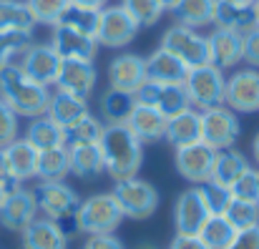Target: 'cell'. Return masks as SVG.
Listing matches in <instances>:
<instances>
[{
  "instance_id": "6da1fadb",
  "label": "cell",
  "mask_w": 259,
  "mask_h": 249,
  "mask_svg": "<svg viewBox=\"0 0 259 249\" xmlns=\"http://www.w3.org/2000/svg\"><path fill=\"white\" fill-rule=\"evenodd\" d=\"M98 144L103 154V171H108L113 181L139 174L144 164V144L131 134L126 123H106Z\"/></svg>"
},
{
  "instance_id": "7a4b0ae2",
  "label": "cell",
  "mask_w": 259,
  "mask_h": 249,
  "mask_svg": "<svg viewBox=\"0 0 259 249\" xmlns=\"http://www.w3.org/2000/svg\"><path fill=\"white\" fill-rule=\"evenodd\" d=\"M0 98L25 118L43 116L51 103V91L48 86H40L33 78H28L18 63H8L0 71Z\"/></svg>"
},
{
  "instance_id": "3957f363",
  "label": "cell",
  "mask_w": 259,
  "mask_h": 249,
  "mask_svg": "<svg viewBox=\"0 0 259 249\" xmlns=\"http://www.w3.org/2000/svg\"><path fill=\"white\" fill-rule=\"evenodd\" d=\"M123 212L113 194H93L78 206V227L83 234H113L123 222Z\"/></svg>"
},
{
  "instance_id": "277c9868",
  "label": "cell",
  "mask_w": 259,
  "mask_h": 249,
  "mask_svg": "<svg viewBox=\"0 0 259 249\" xmlns=\"http://www.w3.org/2000/svg\"><path fill=\"white\" fill-rule=\"evenodd\" d=\"M111 194L116 196L123 217L136 219V222L149 219L159 206V191L154 189V184H149L146 179H139V176L118 179Z\"/></svg>"
},
{
  "instance_id": "5b68a950",
  "label": "cell",
  "mask_w": 259,
  "mask_h": 249,
  "mask_svg": "<svg viewBox=\"0 0 259 249\" xmlns=\"http://www.w3.org/2000/svg\"><path fill=\"white\" fill-rule=\"evenodd\" d=\"M184 88L189 93L191 108L206 111V108H214V106L224 103L227 78H224L222 68H217L214 63H206V66H199V68H189Z\"/></svg>"
},
{
  "instance_id": "8992f818",
  "label": "cell",
  "mask_w": 259,
  "mask_h": 249,
  "mask_svg": "<svg viewBox=\"0 0 259 249\" xmlns=\"http://www.w3.org/2000/svg\"><path fill=\"white\" fill-rule=\"evenodd\" d=\"M161 48L169 51L171 56H176L186 68H199V66L211 63L209 61V40L201 33H196L194 28H186V25H179V23L164 33Z\"/></svg>"
},
{
  "instance_id": "52a82bcc",
  "label": "cell",
  "mask_w": 259,
  "mask_h": 249,
  "mask_svg": "<svg viewBox=\"0 0 259 249\" xmlns=\"http://www.w3.org/2000/svg\"><path fill=\"white\" fill-rule=\"evenodd\" d=\"M134 96H136V103L151 106L166 118H174L181 111L191 108V101H189V93H186L184 83H156L146 78L136 88Z\"/></svg>"
},
{
  "instance_id": "ba28073f",
  "label": "cell",
  "mask_w": 259,
  "mask_h": 249,
  "mask_svg": "<svg viewBox=\"0 0 259 249\" xmlns=\"http://www.w3.org/2000/svg\"><path fill=\"white\" fill-rule=\"evenodd\" d=\"M242 134L239 118L229 106H214L201 111V141L209 144L211 149H232Z\"/></svg>"
},
{
  "instance_id": "9c48e42d",
  "label": "cell",
  "mask_w": 259,
  "mask_h": 249,
  "mask_svg": "<svg viewBox=\"0 0 259 249\" xmlns=\"http://www.w3.org/2000/svg\"><path fill=\"white\" fill-rule=\"evenodd\" d=\"M139 33V23L123 10V5L101 8V20L96 30V43L106 48H126Z\"/></svg>"
},
{
  "instance_id": "30bf717a",
  "label": "cell",
  "mask_w": 259,
  "mask_h": 249,
  "mask_svg": "<svg viewBox=\"0 0 259 249\" xmlns=\"http://www.w3.org/2000/svg\"><path fill=\"white\" fill-rule=\"evenodd\" d=\"M33 196H35L38 212L53 222H58L68 214H76L81 206L78 194L66 181H40L33 189Z\"/></svg>"
},
{
  "instance_id": "8fae6325",
  "label": "cell",
  "mask_w": 259,
  "mask_h": 249,
  "mask_svg": "<svg viewBox=\"0 0 259 249\" xmlns=\"http://www.w3.org/2000/svg\"><path fill=\"white\" fill-rule=\"evenodd\" d=\"M61 56L51 48V46H43V43H30L23 53H20V71L33 78L40 86H56L58 78V71H61Z\"/></svg>"
},
{
  "instance_id": "7c38bea8",
  "label": "cell",
  "mask_w": 259,
  "mask_h": 249,
  "mask_svg": "<svg viewBox=\"0 0 259 249\" xmlns=\"http://www.w3.org/2000/svg\"><path fill=\"white\" fill-rule=\"evenodd\" d=\"M224 106H229L234 113H254V111H259V71L257 68L237 71L232 78H227Z\"/></svg>"
},
{
  "instance_id": "4fadbf2b",
  "label": "cell",
  "mask_w": 259,
  "mask_h": 249,
  "mask_svg": "<svg viewBox=\"0 0 259 249\" xmlns=\"http://www.w3.org/2000/svg\"><path fill=\"white\" fill-rule=\"evenodd\" d=\"M214 159H217V149H211L204 141L189 144L176 149V171L191 181V184H204L211 179V169H214Z\"/></svg>"
},
{
  "instance_id": "5bb4252c",
  "label": "cell",
  "mask_w": 259,
  "mask_h": 249,
  "mask_svg": "<svg viewBox=\"0 0 259 249\" xmlns=\"http://www.w3.org/2000/svg\"><path fill=\"white\" fill-rule=\"evenodd\" d=\"M209 209L204 204V196L199 191V186L181 191V196L174 204V224H176V234H199V229L204 227V222L209 219Z\"/></svg>"
},
{
  "instance_id": "9a60e30c",
  "label": "cell",
  "mask_w": 259,
  "mask_h": 249,
  "mask_svg": "<svg viewBox=\"0 0 259 249\" xmlns=\"http://www.w3.org/2000/svg\"><path fill=\"white\" fill-rule=\"evenodd\" d=\"M38 217V204L30 189H13L0 206V224L8 232H23Z\"/></svg>"
},
{
  "instance_id": "2e32d148",
  "label": "cell",
  "mask_w": 259,
  "mask_h": 249,
  "mask_svg": "<svg viewBox=\"0 0 259 249\" xmlns=\"http://www.w3.org/2000/svg\"><path fill=\"white\" fill-rule=\"evenodd\" d=\"M51 48L61 56V61H93L98 43H96L93 35L71 30L66 25H53Z\"/></svg>"
},
{
  "instance_id": "e0dca14e",
  "label": "cell",
  "mask_w": 259,
  "mask_h": 249,
  "mask_svg": "<svg viewBox=\"0 0 259 249\" xmlns=\"http://www.w3.org/2000/svg\"><path fill=\"white\" fill-rule=\"evenodd\" d=\"M96 81H98V76H96L93 61H63L58 78H56V88L88 101L91 91L96 88Z\"/></svg>"
},
{
  "instance_id": "ac0fdd59",
  "label": "cell",
  "mask_w": 259,
  "mask_h": 249,
  "mask_svg": "<svg viewBox=\"0 0 259 249\" xmlns=\"http://www.w3.org/2000/svg\"><path fill=\"white\" fill-rule=\"evenodd\" d=\"M211 25L244 35L252 28H257V10H254L252 3L214 0V20H211Z\"/></svg>"
},
{
  "instance_id": "d6986e66",
  "label": "cell",
  "mask_w": 259,
  "mask_h": 249,
  "mask_svg": "<svg viewBox=\"0 0 259 249\" xmlns=\"http://www.w3.org/2000/svg\"><path fill=\"white\" fill-rule=\"evenodd\" d=\"M146 81V58L136 53H121L108 63V83L111 88L136 93V88Z\"/></svg>"
},
{
  "instance_id": "ffe728a7",
  "label": "cell",
  "mask_w": 259,
  "mask_h": 249,
  "mask_svg": "<svg viewBox=\"0 0 259 249\" xmlns=\"http://www.w3.org/2000/svg\"><path fill=\"white\" fill-rule=\"evenodd\" d=\"M166 116H161L156 108L151 106H144V103H136L126 126L131 129V134L141 141V144H156L164 139L166 134Z\"/></svg>"
},
{
  "instance_id": "44dd1931",
  "label": "cell",
  "mask_w": 259,
  "mask_h": 249,
  "mask_svg": "<svg viewBox=\"0 0 259 249\" xmlns=\"http://www.w3.org/2000/svg\"><path fill=\"white\" fill-rule=\"evenodd\" d=\"M23 249H68V237L48 217H35L23 232Z\"/></svg>"
},
{
  "instance_id": "7402d4cb",
  "label": "cell",
  "mask_w": 259,
  "mask_h": 249,
  "mask_svg": "<svg viewBox=\"0 0 259 249\" xmlns=\"http://www.w3.org/2000/svg\"><path fill=\"white\" fill-rule=\"evenodd\" d=\"M206 40H209V61L217 68L227 71L242 61V35L239 33L217 28L211 35H206Z\"/></svg>"
},
{
  "instance_id": "603a6c76",
  "label": "cell",
  "mask_w": 259,
  "mask_h": 249,
  "mask_svg": "<svg viewBox=\"0 0 259 249\" xmlns=\"http://www.w3.org/2000/svg\"><path fill=\"white\" fill-rule=\"evenodd\" d=\"M164 139L171 144L174 149H181V146H189V144L201 141V111L186 108L179 116L169 118L166 121Z\"/></svg>"
},
{
  "instance_id": "cb8c5ba5",
  "label": "cell",
  "mask_w": 259,
  "mask_h": 249,
  "mask_svg": "<svg viewBox=\"0 0 259 249\" xmlns=\"http://www.w3.org/2000/svg\"><path fill=\"white\" fill-rule=\"evenodd\" d=\"M189 68L161 46L146 58V78L156 83H184Z\"/></svg>"
},
{
  "instance_id": "d4e9b609",
  "label": "cell",
  "mask_w": 259,
  "mask_h": 249,
  "mask_svg": "<svg viewBox=\"0 0 259 249\" xmlns=\"http://www.w3.org/2000/svg\"><path fill=\"white\" fill-rule=\"evenodd\" d=\"M3 151H5V159H8L10 174H13L15 181L23 184V181L35 176V171H38V149L33 144H28L25 139H15Z\"/></svg>"
},
{
  "instance_id": "484cf974",
  "label": "cell",
  "mask_w": 259,
  "mask_h": 249,
  "mask_svg": "<svg viewBox=\"0 0 259 249\" xmlns=\"http://www.w3.org/2000/svg\"><path fill=\"white\" fill-rule=\"evenodd\" d=\"M58 126L68 129L73 126L76 121H81L83 116H88V101L86 98H76L71 93H63L56 88V93H51V103H48V111H46Z\"/></svg>"
},
{
  "instance_id": "4316f807",
  "label": "cell",
  "mask_w": 259,
  "mask_h": 249,
  "mask_svg": "<svg viewBox=\"0 0 259 249\" xmlns=\"http://www.w3.org/2000/svg\"><path fill=\"white\" fill-rule=\"evenodd\" d=\"M25 141L33 144L38 151L53 149V146H66V129L58 126L48 113L30 118V126L25 129Z\"/></svg>"
},
{
  "instance_id": "83f0119b",
  "label": "cell",
  "mask_w": 259,
  "mask_h": 249,
  "mask_svg": "<svg viewBox=\"0 0 259 249\" xmlns=\"http://www.w3.org/2000/svg\"><path fill=\"white\" fill-rule=\"evenodd\" d=\"M68 159H71V174H76L78 179H96L103 171L101 144H71Z\"/></svg>"
},
{
  "instance_id": "f1b7e54d",
  "label": "cell",
  "mask_w": 259,
  "mask_h": 249,
  "mask_svg": "<svg viewBox=\"0 0 259 249\" xmlns=\"http://www.w3.org/2000/svg\"><path fill=\"white\" fill-rule=\"evenodd\" d=\"M249 169V161L242 151H237L234 146L232 149H222L217 151V159H214V169H211V179L209 181H217L222 186H232L244 171Z\"/></svg>"
},
{
  "instance_id": "f546056e",
  "label": "cell",
  "mask_w": 259,
  "mask_h": 249,
  "mask_svg": "<svg viewBox=\"0 0 259 249\" xmlns=\"http://www.w3.org/2000/svg\"><path fill=\"white\" fill-rule=\"evenodd\" d=\"M134 106H136V96L134 93L118 91V88H108L101 96L98 111H101V118L106 123H126L131 111H134Z\"/></svg>"
},
{
  "instance_id": "4dcf8cb0",
  "label": "cell",
  "mask_w": 259,
  "mask_h": 249,
  "mask_svg": "<svg viewBox=\"0 0 259 249\" xmlns=\"http://www.w3.org/2000/svg\"><path fill=\"white\" fill-rule=\"evenodd\" d=\"M98 20H101V8H91V5H81V3L68 0V5L63 8L56 25H66L71 30H78V33H86V35L96 38Z\"/></svg>"
},
{
  "instance_id": "1f68e13d",
  "label": "cell",
  "mask_w": 259,
  "mask_h": 249,
  "mask_svg": "<svg viewBox=\"0 0 259 249\" xmlns=\"http://www.w3.org/2000/svg\"><path fill=\"white\" fill-rule=\"evenodd\" d=\"M171 13L179 25L199 30L204 25H211V20H214V0H179L171 8Z\"/></svg>"
},
{
  "instance_id": "d6a6232c",
  "label": "cell",
  "mask_w": 259,
  "mask_h": 249,
  "mask_svg": "<svg viewBox=\"0 0 259 249\" xmlns=\"http://www.w3.org/2000/svg\"><path fill=\"white\" fill-rule=\"evenodd\" d=\"M71 174V159L68 146H53L38 151V171L35 176L40 181H63Z\"/></svg>"
},
{
  "instance_id": "836d02e7",
  "label": "cell",
  "mask_w": 259,
  "mask_h": 249,
  "mask_svg": "<svg viewBox=\"0 0 259 249\" xmlns=\"http://www.w3.org/2000/svg\"><path fill=\"white\" fill-rule=\"evenodd\" d=\"M234 237H237V229L229 224L224 214H211L199 229V239L209 249H227Z\"/></svg>"
},
{
  "instance_id": "e575fe53",
  "label": "cell",
  "mask_w": 259,
  "mask_h": 249,
  "mask_svg": "<svg viewBox=\"0 0 259 249\" xmlns=\"http://www.w3.org/2000/svg\"><path fill=\"white\" fill-rule=\"evenodd\" d=\"M33 25L25 0H0V30H33Z\"/></svg>"
},
{
  "instance_id": "d590c367",
  "label": "cell",
  "mask_w": 259,
  "mask_h": 249,
  "mask_svg": "<svg viewBox=\"0 0 259 249\" xmlns=\"http://www.w3.org/2000/svg\"><path fill=\"white\" fill-rule=\"evenodd\" d=\"M103 121L96 118V116H83L81 121H76L73 126L66 129V146L71 144H98L101 136H103Z\"/></svg>"
},
{
  "instance_id": "8d00e7d4",
  "label": "cell",
  "mask_w": 259,
  "mask_h": 249,
  "mask_svg": "<svg viewBox=\"0 0 259 249\" xmlns=\"http://www.w3.org/2000/svg\"><path fill=\"white\" fill-rule=\"evenodd\" d=\"M224 217L229 219V224L242 232V229H252L259 224V201H244V199H232Z\"/></svg>"
},
{
  "instance_id": "74e56055",
  "label": "cell",
  "mask_w": 259,
  "mask_h": 249,
  "mask_svg": "<svg viewBox=\"0 0 259 249\" xmlns=\"http://www.w3.org/2000/svg\"><path fill=\"white\" fill-rule=\"evenodd\" d=\"M33 43L30 30H0V71Z\"/></svg>"
},
{
  "instance_id": "f35d334b",
  "label": "cell",
  "mask_w": 259,
  "mask_h": 249,
  "mask_svg": "<svg viewBox=\"0 0 259 249\" xmlns=\"http://www.w3.org/2000/svg\"><path fill=\"white\" fill-rule=\"evenodd\" d=\"M123 10L139 23V28L156 25L164 15V5L159 0H121Z\"/></svg>"
},
{
  "instance_id": "ab89813d",
  "label": "cell",
  "mask_w": 259,
  "mask_h": 249,
  "mask_svg": "<svg viewBox=\"0 0 259 249\" xmlns=\"http://www.w3.org/2000/svg\"><path fill=\"white\" fill-rule=\"evenodd\" d=\"M199 191L204 196V204H206L209 214H224L227 212V206L232 201V191L227 186H222L217 181H204V184H199Z\"/></svg>"
},
{
  "instance_id": "60d3db41",
  "label": "cell",
  "mask_w": 259,
  "mask_h": 249,
  "mask_svg": "<svg viewBox=\"0 0 259 249\" xmlns=\"http://www.w3.org/2000/svg\"><path fill=\"white\" fill-rule=\"evenodd\" d=\"M25 3H28L33 20L43 23V25H56L63 8L68 5V0H25Z\"/></svg>"
},
{
  "instance_id": "b9f144b4",
  "label": "cell",
  "mask_w": 259,
  "mask_h": 249,
  "mask_svg": "<svg viewBox=\"0 0 259 249\" xmlns=\"http://www.w3.org/2000/svg\"><path fill=\"white\" fill-rule=\"evenodd\" d=\"M232 199H244V201H259V171L257 169H247L232 186Z\"/></svg>"
},
{
  "instance_id": "7bdbcfd3",
  "label": "cell",
  "mask_w": 259,
  "mask_h": 249,
  "mask_svg": "<svg viewBox=\"0 0 259 249\" xmlns=\"http://www.w3.org/2000/svg\"><path fill=\"white\" fill-rule=\"evenodd\" d=\"M18 113L0 98V149H5L10 141L18 139Z\"/></svg>"
},
{
  "instance_id": "ee69618b",
  "label": "cell",
  "mask_w": 259,
  "mask_h": 249,
  "mask_svg": "<svg viewBox=\"0 0 259 249\" xmlns=\"http://www.w3.org/2000/svg\"><path fill=\"white\" fill-rule=\"evenodd\" d=\"M242 61L249 68H259V25L242 35Z\"/></svg>"
},
{
  "instance_id": "f6af8a7d",
  "label": "cell",
  "mask_w": 259,
  "mask_h": 249,
  "mask_svg": "<svg viewBox=\"0 0 259 249\" xmlns=\"http://www.w3.org/2000/svg\"><path fill=\"white\" fill-rule=\"evenodd\" d=\"M227 249H259V224L252 229L237 232V237L232 239V244Z\"/></svg>"
},
{
  "instance_id": "bcb514c9",
  "label": "cell",
  "mask_w": 259,
  "mask_h": 249,
  "mask_svg": "<svg viewBox=\"0 0 259 249\" xmlns=\"http://www.w3.org/2000/svg\"><path fill=\"white\" fill-rule=\"evenodd\" d=\"M83 249H126V247L113 234H91L86 239V244H83Z\"/></svg>"
},
{
  "instance_id": "7dc6e473",
  "label": "cell",
  "mask_w": 259,
  "mask_h": 249,
  "mask_svg": "<svg viewBox=\"0 0 259 249\" xmlns=\"http://www.w3.org/2000/svg\"><path fill=\"white\" fill-rule=\"evenodd\" d=\"M169 249H209L201 239H199V234H176L171 239V244Z\"/></svg>"
},
{
  "instance_id": "c3c4849f",
  "label": "cell",
  "mask_w": 259,
  "mask_h": 249,
  "mask_svg": "<svg viewBox=\"0 0 259 249\" xmlns=\"http://www.w3.org/2000/svg\"><path fill=\"white\" fill-rule=\"evenodd\" d=\"M0 184H3L8 191H13V189L20 186V181H15L13 174H10V166H8V159H5V151H3V149H0Z\"/></svg>"
},
{
  "instance_id": "681fc988",
  "label": "cell",
  "mask_w": 259,
  "mask_h": 249,
  "mask_svg": "<svg viewBox=\"0 0 259 249\" xmlns=\"http://www.w3.org/2000/svg\"><path fill=\"white\" fill-rule=\"evenodd\" d=\"M73 3H81V5H91V8H106L108 0H73Z\"/></svg>"
},
{
  "instance_id": "f907efd6",
  "label": "cell",
  "mask_w": 259,
  "mask_h": 249,
  "mask_svg": "<svg viewBox=\"0 0 259 249\" xmlns=\"http://www.w3.org/2000/svg\"><path fill=\"white\" fill-rule=\"evenodd\" d=\"M252 151H254V159H257V166H259V134L254 136V141H252Z\"/></svg>"
},
{
  "instance_id": "816d5d0a",
  "label": "cell",
  "mask_w": 259,
  "mask_h": 249,
  "mask_svg": "<svg viewBox=\"0 0 259 249\" xmlns=\"http://www.w3.org/2000/svg\"><path fill=\"white\" fill-rule=\"evenodd\" d=\"M159 3L164 5V10H171V8L176 5V3H179V0H159Z\"/></svg>"
},
{
  "instance_id": "f5cc1de1",
  "label": "cell",
  "mask_w": 259,
  "mask_h": 249,
  "mask_svg": "<svg viewBox=\"0 0 259 249\" xmlns=\"http://www.w3.org/2000/svg\"><path fill=\"white\" fill-rule=\"evenodd\" d=\"M8 194H10V191H8V189L0 184V206H3V201H5V196H8Z\"/></svg>"
},
{
  "instance_id": "db71d44e",
  "label": "cell",
  "mask_w": 259,
  "mask_h": 249,
  "mask_svg": "<svg viewBox=\"0 0 259 249\" xmlns=\"http://www.w3.org/2000/svg\"><path fill=\"white\" fill-rule=\"evenodd\" d=\"M136 249H159V247H154V244H141V247H136Z\"/></svg>"
},
{
  "instance_id": "11a10c76",
  "label": "cell",
  "mask_w": 259,
  "mask_h": 249,
  "mask_svg": "<svg viewBox=\"0 0 259 249\" xmlns=\"http://www.w3.org/2000/svg\"><path fill=\"white\" fill-rule=\"evenodd\" d=\"M254 10H257V25H259V0L254 3Z\"/></svg>"
},
{
  "instance_id": "9f6ffc18",
  "label": "cell",
  "mask_w": 259,
  "mask_h": 249,
  "mask_svg": "<svg viewBox=\"0 0 259 249\" xmlns=\"http://www.w3.org/2000/svg\"><path fill=\"white\" fill-rule=\"evenodd\" d=\"M237 3H252V5H254V3H257V0H237Z\"/></svg>"
}]
</instances>
